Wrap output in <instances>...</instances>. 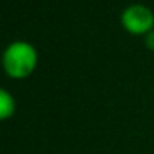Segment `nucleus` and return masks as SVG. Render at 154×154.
Segmentation results:
<instances>
[{
    "label": "nucleus",
    "instance_id": "1",
    "mask_svg": "<svg viewBox=\"0 0 154 154\" xmlns=\"http://www.w3.org/2000/svg\"><path fill=\"white\" fill-rule=\"evenodd\" d=\"M2 66L5 74L12 80L27 79L38 66L36 47L27 41H12L3 50Z\"/></svg>",
    "mask_w": 154,
    "mask_h": 154
},
{
    "label": "nucleus",
    "instance_id": "2",
    "mask_svg": "<svg viewBox=\"0 0 154 154\" xmlns=\"http://www.w3.org/2000/svg\"><path fill=\"white\" fill-rule=\"evenodd\" d=\"M121 26L130 35L145 36L154 29V12L140 3H133L121 12Z\"/></svg>",
    "mask_w": 154,
    "mask_h": 154
},
{
    "label": "nucleus",
    "instance_id": "3",
    "mask_svg": "<svg viewBox=\"0 0 154 154\" xmlns=\"http://www.w3.org/2000/svg\"><path fill=\"white\" fill-rule=\"evenodd\" d=\"M17 109V103L14 95L8 89H0V119L8 121L14 116Z\"/></svg>",
    "mask_w": 154,
    "mask_h": 154
},
{
    "label": "nucleus",
    "instance_id": "4",
    "mask_svg": "<svg viewBox=\"0 0 154 154\" xmlns=\"http://www.w3.org/2000/svg\"><path fill=\"white\" fill-rule=\"evenodd\" d=\"M143 44H145V47H146L148 50L154 51V29L143 36Z\"/></svg>",
    "mask_w": 154,
    "mask_h": 154
}]
</instances>
